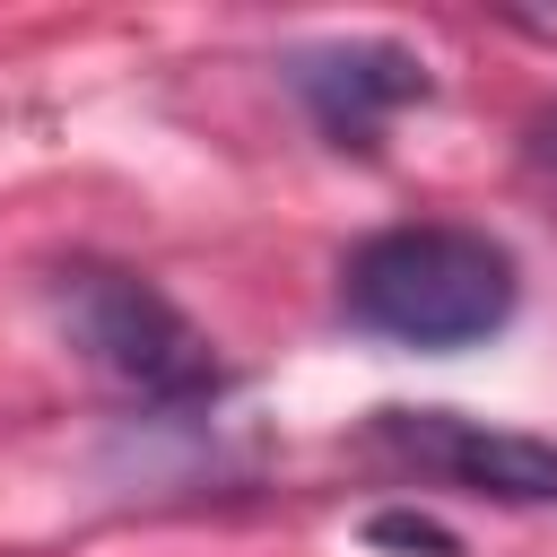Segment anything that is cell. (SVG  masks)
I'll return each mask as SVG.
<instances>
[{
    "label": "cell",
    "instance_id": "cell-5",
    "mask_svg": "<svg viewBox=\"0 0 557 557\" xmlns=\"http://www.w3.org/2000/svg\"><path fill=\"white\" fill-rule=\"evenodd\" d=\"M366 540H383V548H426V557H453V531H435L426 513H374V522H366Z\"/></svg>",
    "mask_w": 557,
    "mask_h": 557
},
{
    "label": "cell",
    "instance_id": "cell-4",
    "mask_svg": "<svg viewBox=\"0 0 557 557\" xmlns=\"http://www.w3.org/2000/svg\"><path fill=\"white\" fill-rule=\"evenodd\" d=\"M287 87L305 96V113L322 122L331 148H374L409 104H426V61L392 35H348V44L296 52Z\"/></svg>",
    "mask_w": 557,
    "mask_h": 557
},
{
    "label": "cell",
    "instance_id": "cell-3",
    "mask_svg": "<svg viewBox=\"0 0 557 557\" xmlns=\"http://www.w3.org/2000/svg\"><path fill=\"white\" fill-rule=\"evenodd\" d=\"M374 444L418 470V479H444L461 496H496V505H557V444L522 435V426H487V418H461V409H383L374 418Z\"/></svg>",
    "mask_w": 557,
    "mask_h": 557
},
{
    "label": "cell",
    "instance_id": "cell-2",
    "mask_svg": "<svg viewBox=\"0 0 557 557\" xmlns=\"http://www.w3.org/2000/svg\"><path fill=\"white\" fill-rule=\"evenodd\" d=\"M52 313L70 331V348L122 383L131 400L148 409H183V400H209L218 392V348L209 331L139 270H113V261H70L52 270Z\"/></svg>",
    "mask_w": 557,
    "mask_h": 557
},
{
    "label": "cell",
    "instance_id": "cell-1",
    "mask_svg": "<svg viewBox=\"0 0 557 557\" xmlns=\"http://www.w3.org/2000/svg\"><path fill=\"white\" fill-rule=\"evenodd\" d=\"M522 305V270L487 226H453V218H409L366 235L339 261V313L392 348L418 357H453L479 348L513 322Z\"/></svg>",
    "mask_w": 557,
    "mask_h": 557
},
{
    "label": "cell",
    "instance_id": "cell-6",
    "mask_svg": "<svg viewBox=\"0 0 557 557\" xmlns=\"http://www.w3.org/2000/svg\"><path fill=\"white\" fill-rule=\"evenodd\" d=\"M531 157H540V165H557V104L531 122Z\"/></svg>",
    "mask_w": 557,
    "mask_h": 557
}]
</instances>
